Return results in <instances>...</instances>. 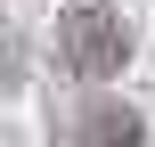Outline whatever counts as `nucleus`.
Wrapping results in <instances>:
<instances>
[{"mask_svg":"<svg viewBox=\"0 0 155 147\" xmlns=\"http://www.w3.org/2000/svg\"><path fill=\"white\" fill-rule=\"evenodd\" d=\"M8 82H16V33L0 25V90H8Z\"/></svg>","mask_w":155,"mask_h":147,"instance_id":"nucleus-2","label":"nucleus"},{"mask_svg":"<svg viewBox=\"0 0 155 147\" xmlns=\"http://www.w3.org/2000/svg\"><path fill=\"white\" fill-rule=\"evenodd\" d=\"M57 57H65L82 82H106V74H123V57H131V25H123L106 0H90V8H74V16L57 25Z\"/></svg>","mask_w":155,"mask_h":147,"instance_id":"nucleus-1","label":"nucleus"}]
</instances>
